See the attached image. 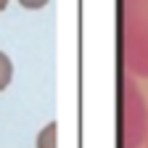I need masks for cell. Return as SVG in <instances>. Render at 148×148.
<instances>
[{
    "mask_svg": "<svg viewBox=\"0 0 148 148\" xmlns=\"http://www.w3.org/2000/svg\"><path fill=\"white\" fill-rule=\"evenodd\" d=\"M148 140V108L135 77L119 66L116 77V148H140Z\"/></svg>",
    "mask_w": 148,
    "mask_h": 148,
    "instance_id": "6da1fadb",
    "label": "cell"
},
{
    "mask_svg": "<svg viewBox=\"0 0 148 148\" xmlns=\"http://www.w3.org/2000/svg\"><path fill=\"white\" fill-rule=\"evenodd\" d=\"M37 148H58V124H56V119H50L37 132Z\"/></svg>",
    "mask_w": 148,
    "mask_h": 148,
    "instance_id": "7a4b0ae2",
    "label": "cell"
},
{
    "mask_svg": "<svg viewBox=\"0 0 148 148\" xmlns=\"http://www.w3.org/2000/svg\"><path fill=\"white\" fill-rule=\"evenodd\" d=\"M11 79H13V64L8 58V53L0 50V92L11 85Z\"/></svg>",
    "mask_w": 148,
    "mask_h": 148,
    "instance_id": "3957f363",
    "label": "cell"
},
{
    "mask_svg": "<svg viewBox=\"0 0 148 148\" xmlns=\"http://www.w3.org/2000/svg\"><path fill=\"white\" fill-rule=\"evenodd\" d=\"M18 5H24V8H29V11H40V8L48 5V0H18Z\"/></svg>",
    "mask_w": 148,
    "mask_h": 148,
    "instance_id": "277c9868",
    "label": "cell"
},
{
    "mask_svg": "<svg viewBox=\"0 0 148 148\" xmlns=\"http://www.w3.org/2000/svg\"><path fill=\"white\" fill-rule=\"evenodd\" d=\"M8 8V0H0V11H5Z\"/></svg>",
    "mask_w": 148,
    "mask_h": 148,
    "instance_id": "5b68a950",
    "label": "cell"
}]
</instances>
